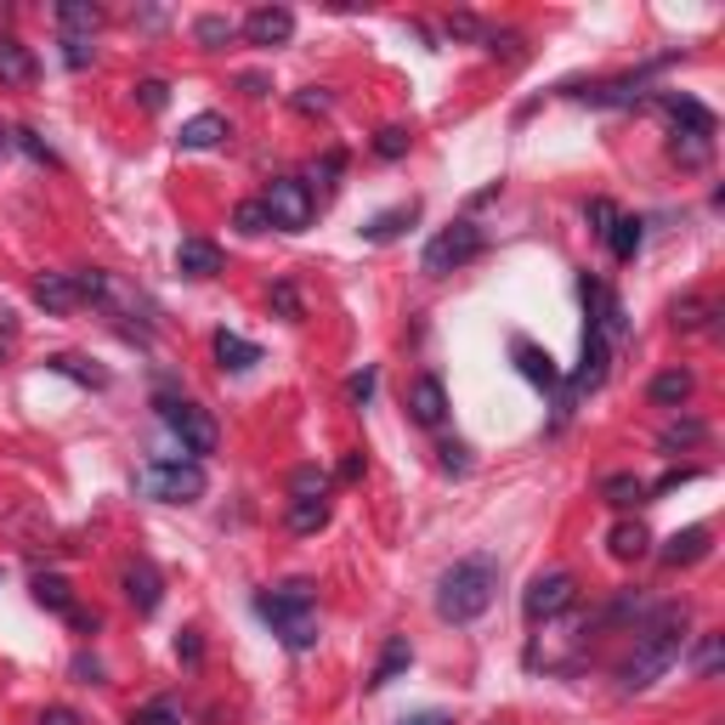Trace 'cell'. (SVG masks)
I'll use <instances>...</instances> for the list:
<instances>
[{
	"instance_id": "obj_50",
	"label": "cell",
	"mask_w": 725,
	"mask_h": 725,
	"mask_svg": "<svg viewBox=\"0 0 725 725\" xmlns=\"http://www.w3.org/2000/svg\"><path fill=\"white\" fill-rule=\"evenodd\" d=\"M35 725H80V714L57 703V709H41V720H35Z\"/></svg>"
},
{
	"instance_id": "obj_44",
	"label": "cell",
	"mask_w": 725,
	"mask_h": 725,
	"mask_svg": "<svg viewBox=\"0 0 725 725\" xmlns=\"http://www.w3.org/2000/svg\"><path fill=\"white\" fill-rule=\"evenodd\" d=\"M91 41H74V35H62V62H69V69H91Z\"/></svg>"
},
{
	"instance_id": "obj_13",
	"label": "cell",
	"mask_w": 725,
	"mask_h": 725,
	"mask_svg": "<svg viewBox=\"0 0 725 725\" xmlns=\"http://www.w3.org/2000/svg\"><path fill=\"white\" fill-rule=\"evenodd\" d=\"M227 137H233V125H227L221 114H193V119L176 130V148H187V153H205V148H221Z\"/></svg>"
},
{
	"instance_id": "obj_56",
	"label": "cell",
	"mask_w": 725,
	"mask_h": 725,
	"mask_svg": "<svg viewBox=\"0 0 725 725\" xmlns=\"http://www.w3.org/2000/svg\"><path fill=\"white\" fill-rule=\"evenodd\" d=\"M69 623H74V630H85V635H91V630H103V618H96V612H80V607L69 612Z\"/></svg>"
},
{
	"instance_id": "obj_41",
	"label": "cell",
	"mask_w": 725,
	"mask_h": 725,
	"mask_svg": "<svg viewBox=\"0 0 725 725\" xmlns=\"http://www.w3.org/2000/svg\"><path fill=\"white\" fill-rule=\"evenodd\" d=\"M130 91H137V103H142L148 114H159L164 103H171V85H164V80H142V85H130Z\"/></svg>"
},
{
	"instance_id": "obj_53",
	"label": "cell",
	"mask_w": 725,
	"mask_h": 725,
	"mask_svg": "<svg viewBox=\"0 0 725 725\" xmlns=\"http://www.w3.org/2000/svg\"><path fill=\"white\" fill-rule=\"evenodd\" d=\"M362 471H369V459H362V453H346L341 459V482H357Z\"/></svg>"
},
{
	"instance_id": "obj_47",
	"label": "cell",
	"mask_w": 725,
	"mask_h": 725,
	"mask_svg": "<svg viewBox=\"0 0 725 725\" xmlns=\"http://www.w3.org/2000/svg\"><path fill=\"white\" fill-rule=\"evenodd\" d=\"M346 398H352L357 408H362V403H369V398H375V369H362V375H352V380H346Z\"/></svg>"
},
{
	"instance_id": "obj_27",
	"label": "cell",
	"mask_w": 725,
	"mask_h": 725,
	"mask_svg": "<svg viewBox=\"0 0 725 725\" xmlns=\"http://www.w3.org/2000/svg\"><path fill=\"white\" fill-rule=\"evenodd\" d=\"M193 41H199L205 51H227V46L239 41V23L227 18V12H205L199 23H193Z\"/></svg>"
},
{
	"instance_id": "obj_42",
	"label": "cell",
	"mask_w": 725,
	"mask_h": 725,
	"mask_svg": "<svg viewBox=\"0 0 725 725\" xmlns=\"http://www.w3.org/2000/svg\"><path fill=\"white\" fill-rule=\"evenodd\" d=\"M442 28H448L453 41H487V28H482V23H476L471 12H453V18L442 23Z\"/></svg>"
},
{
	"instance_id": "obj_20",
	"label": "cell",
	"mask_w": 725,
	"mask_h": 725,
	"mask_svg": "<svg viewBox=\"0 0 725 725\" xmlns=\"http://www.w3.org/2000/svg\"><path fill=\"white\" fill-rule=\"evenodd\" d=\"M669 159L680 164V171H709V159H714V137H709V130H675Z\"/></svg>"
},
{
	"instance_id": "obj_26",
	"label": "cell",
	"mask_w": 725,
	"mask_h": 725,
	"mask_svg": "<svg viewBox=\"0 0 725 725\" xmlns=\"http://www.w3.org/2000/svg\"><path fill=\"white\" fill-rule=\"evenodd\" d=\"M408 664H414V646H408L403 635H391V641H385V652H380V664H375V675H369V691L391 686V680H398Z\"/></svg>"
},
{
	"instance_id": "obj_48",
	"label": "cell",
	"mask_w": 725,
	"mask_h": 725,
	"mask_svg": "<svg viewBox=\"0 0 725 725\" xmlns=\"http://www.w3.org/2000/svg\"><path fill=\"white\" fill-rule=\"evenodd\" d=\"M584 216H589V221H596V233L607 239V227L618 221V205H612V199H589V210H584Z\"/></svg>"
},
{
	"instance_id": "obj_6",
	"label": "cell",
	"mask_w": 725,
	"mask_h": 725,
	"mask_svg": "<svg viewBox=\"0 0 725 725\" xmlns=\"http://www.w3.org/2000/svg\"><path fill=\"white\" fill-rule=\"evenodd\" d=\"M261 205H267L273 227H284V233H307L312 216H318V199H312L307 176H273L267 193H261Z\"/></svg>"
},
{
	"instance_id": "obj_38",
	"label": "cell",
	"mask_w": 725,
	"mask_h": 725,
	"mask_svg": "<svg viewBox=\"0 0 725 725\" xmlns=\"http://www.w3.org/2000/svg\"><path fill=\"white\" fill-rule=\"evenodd\" d=\"M12 148H23L35 164H57V153L46 148V137H41V130H28V125H18V130H12Z\"/></svg>"
},
{
	"instance_id": "obj_39",
	"label": "cell",
	"mask_w": 725,
	"mask_h": 725,
	"mask_svg": "<svg viewBox=\"0 0 725 725\" xmlns=\"http://www.w3.org/2000/svg\"><path fill=\"white\" fill-rule=\"evenodd\" d=\"M375 153H380V159H403V153H408V130H403V125H380V130H375Z\"/></svg>"
},
{
	"instance_id": "obj_30",
	"label": "cell",
	"mask_w": 725,
	"mask_h": 725,
	"mask_svg": "<svg viewBox=\"0 0 725 725\" xmlns=\"http://www.w3.org/2000/svg\"><path fill=\"white\" fill-rule=\"evenodd\" d=\"M419 216V205H398V210H380L369 227H362V239H369V244H391V239H398L403 233V227Z\"/></svg>"
},
{
	"instance_id": "obj_36",
	"label": "cell",
	"mask_w": 725,
	"mask_h": 725,
	"mask_svg": "<svg viewBox=\"0 0 725 725\" xmlns=\"http://www.w3.org/2000/svg\"><path fill=\"white\" fill-rule=\"evenodd\" d=\"M714 318V307L709 301H698V295H686V301H675V329L680 335H691V329H703Z\"/></svg>"
},
{
	"instance_id": "obj_11",
	"label": "cell",
	"mask_w": 725,
	"mask_h": 725,
	"mask_svg": "<svg viewBox=\"0 0 725 725\" xmlns=\"http://www.w3.org/2000/svg\"><path fill=\"white\" fill-rule=\"evenodd\" d=\"M408 414H414V425L437 431V425L448 419V385H442L437 375H419V380L408 385Z\"/></svg>"
},
{
	"instance_id": "obj_23",
	"label": "cell",
	"mask_w": 725,
	"mask_h": 725,
	"mask_svg": "<svg viewBox=\"0 0 725 725\" xmlns=\"http://www.w3.org/2000/svg\"><path fill=\"white\" fill-rule=\"evenodd\" d=\"M703 442H709V425H703V419H691V414L669 419V425H664V437H657V448H664V453H686V448H703Z\"/></svg>"
},
{
	"instance_id": "obj_31",
	"label": "cell",
	"mask_w": 725,
	"mask_h": 725,
	"mask_svg": "<svg viewBox=\"0 0 725 725\" xmlns=\"http://www.w3.org/2000/svg\"><path fill=\"white\" fill-rule=\"evenodd\" d=\"M289 533H318V527H329V499H289Z\"/></svg>"
},
{
	"instance_id": "obj_22",
	"label": "cell",
	"mask_w": 725,
	"mask_h": 725,
	"mask_svg": "<svg viewBox=\"0 0 725 725\" xmlns=\"http://www.w3.org/2000/svg\"><path fill=\"white\" fill-rule=\"evenodd\" d=\"M57 28L74 41H91L96 28H103V7H91V0H62L57 7Z\"/></svg>"
},
{
	"instance_id": "obj_14",
	"label": "cell",
	"mask_w": 725,
	"mask_h": 725,
	"mask_svg": "<svg viewBox=\"0 0 725 725\" xmlns=\"http://www.w3.org/2000/svg\"><path fill=\"white\" fill-rule=\"evenodd\" d=\"M652 103H657V108H664V114L675 119V130H709V137H714V114H709V108L698 103V96H680V91H657Z\"/></svg>"
},
{
	"instance_id": "obj_10",
	"label": "cell",
	"mask_w": 725,
	"mask_h": 725,
	"mask_svg": "<svg viewBox=\"0 0 725 725\" xmlns=\"http://www.w3.org/2000/svg\"><path fill=\"white\" fill-rule=\"evenodd\" d=\"M239 35L250 41V46H289V35H295V12L289 7H255L244 23H239Z\"/></svg>"
},
{
	"instance_id": "obj_21",
	"label": "cell",
	"mask_w": 725,
	"mask_h": 725,
	"mask_svg": "<svg viewBox=\"0 0 725 725\" xmlns=\"http://www.w3.org/2000/svg\"><path fill=\"white\" fill-rule=\"evenodd\" d=\"M510 352H516V369H521L527 380H533V385H544V391H555V385H562V369H555V362H550V352H539L533 341H516Z\"/></svg>"
},
{
	"instance_id": "obj_57",
	"label": "cell",
	"mask_w": 725,
	"mask_h": 725,
	"mask_svg": "<svg viewBox=\"0 0 725 725\" xmlns=\"http://www.w3.org/2000/svg\"><path fill=\"white\" fill-rule=\"evenodd\" d=\"M403 725H453L442 709H425V714H414V720H403Z\"/></svg>"
},
{
	"instance_id": "obj_24",
	"label": "cell",
	"mask_w": 725,
	"mask_h": 725,
	"mask_svg": "<svg viewBox=\"0 0 725 725\" xmlns=\"http://www.w3.org/2000/svg\"><path fill=\"white\" fill-rule=\"evenodd\" d=\"M601 499H607L612 510H635V505H646V482H641L635 471H612V476L601 482Z\"/></svg>"
},
{
	"instance_id": "obj_28",
	"label": "cell",
	"mask_w": 725,
	"mask_h": 725,
	"mask_svg": "<svg viewBox=\"0 0 725 725\" xmlns=\"http://www.w3.org/2000/svg\"><path fill=\"white\" fill-rule=\"evenodd\" d=\"M641 216H618L612 227H607V250H612V261H635L641 255Z\"/></svg>"
},
{
	"instance_id": "obj_46",
	"label": "cell",
	"mask_w": 725,
	"mask_h": 725,
	"mask_svg": "<svg viewBox=\"0 0 725 725\" xmlns=\"http://www.w3.org/2000/svg\"><path fill=\"white\" fill-rule=\"evenodd\" d=\"M341 164H346L341 153H323V159L312 164V182H323V187H335V176H341ZM312 182H307V187H312Z\"/></svg>"
},
{
	"instance_id": "obj_40",
	"label": "cell",
	"mask_w": 725,
	"mask_h": 725,
	"mask_svg": "<svg viewBox=\"0 0 725 725\" xmlns=\"http://www.w3.org/2000/svg\"><path fill=\"white\" fill-rule=\"evenodd\" d=\"M267 301H273V312H278V318H289V323L301 318V295H295V284H289V278H284V284H273Z\"/></svg>"
},
{
	"instance_id": "obj_17",
	"label": "cell",
	"mask_w": 725,
	"mask_h": 725,
	"mask_svg": "<svg viewBox=\"0 0 725 725\" xmlns=\"http://www.w3.org/2000/svg\"><path fill=\"white\" fill-rule=\"evenodd\" d=\"M176 273L182 278H216L221 273V250L210 239H182L176 244Z\"/></svg>"
},
{
	"instance_id": "obj_51",
	"label": "cell",
	"mask_w": 725,
	"mask_h": 725,
	"mask_svg": "<svg viewBox=\"0 0 725 725\" xmlns=\"http://www.w3.org/2000/svg\"><path fill=\"white\" fill-rule=\"evenodd\" d=\"M516 46H521V35H487V51L493 57H516Z\"/></svg>"
},
{
	"instance_id": "obj_45",
	"label": "cell",
	"mask_w": 725,
	"mask_h": 725,
	"mask_svg": "<svg viewBox=\"0 0 725 725\" xmlns=\"http://www.w3.org/2000/svg\"><path fill=\"white\" fill-rule=\"evenodd\" d=\"M442 471L465 476V471H471V448H465V442H442Z\"/></svg>"
},
{
	"instance_id": "obj_1",
	"label": "cell",
	"mask_w": 725,
	"mask_h": 725,
	"mask_svg": "<svg viewBox=\"0 0 725 725\" xmlns=\"http://www.w3.org/2000/svg\"><path fill=\"white\" fill-rule=\"evenodd\" d=\"M686 623L691 612L686 607H652V618L635 630V652L623 664V691H646L657 675H669L680 664V646H686Z\"/></svg>"
},
{
	"instance_id": "obj_34",
	"label": "cell",
	"mask_w": 725,
	"mask_h": 725,
	"mask_svg": "<svg viewBox=\"0 0 725 725\" xmlns=\"http://www.w3.org/2000/svg\"><path fill=\"white\" fill-rule=\"evenodd\" d=\"M289 493H295V499H329V471L301 465V471L289 476Z\"/></svg>"
},
{
	"instance_id": "obj_58",
	"label": "cell",
	"mask_w": 725,
	"mask_h": 725,
	"mask_svg": "<svg viewBox=\"0 0 725 725\" xmlns=\"http://www.w3.org/2000/svg\"><path fill=\"white\" fill-rule=\"evenodd\" d=\"M7 148H12V130H0V159H7Z\"/></svg>"
},
{
	"instance_id": "obj_16",
	"label": "cell",
	"mask_w": 725,
	"mask_h": 725,
	"mask_svg": "<svg viewBox=\"0 0 725 725\" xmlns=\"http://www.w3.org/2000/svg\"><path fill=\"white\" fill-rule=\"evenodd\" d=\"M35 80H41L35 51L12 35H0V85H35Z\"/></svg>"
},
{
	"instance_id": "obj_18",
	"label": "cell",
	"mask_w": 725,
	"mask_h": 725,
	"mask_svg": "<svg viewBox=\"0 0 725 725\" xmlns=\"http://www.w3.org/2000/svg\"><path fill=\"white\" fill-rule=\"evenodd\" d=\"M691 391H698V375H691V369H664V375L646 385V398H652L657 408H686Z\"/></svg>"
},
{
	"instance_id": "obj_12",
	"label": "cell",
	"mask_w": 725,
	"mask_h": 725,
	"mask_svg": "<svg viewBox=\"0 0 725 725\" xmlns=\"http://www.w3.org/2000/svg\"><path fill=\"white\" fill-rule=\"evenodd\" d=\"M35 307L51 312V318L74 312V307H80V284H74V273H46V278H35Z\"/></svg>"
},
{
	"instance_id": "obj_32",
	"label": "cell",
	"mask_w": 725,
	"mask_h": 725,
	"mask_svg": "<svg viewBox=\"0 0 725 725\" xmlns=\"http://www.w3.org/2000/svg\"><path fill=\"white\" fill-rule=\"evenodd\" d=\"M46 369H51V375H69V380H80V385H96V391L108 385V375H103V369H91V362H85V357H74V352L46 357Z\"/></svg>"
},
{
	"instance_id": "obj_5",
	"label": "cell",
	"mask_w": 725,
	"mask_h": 725,
	"mask_svg": "<svg viewBox=\"0 0 725 725\" xmlns=\"http://www.w3.org/2000/svg\"><path fill=\"white\" fill-rule=\"evenodd\" d=\"M159 419H164V431L182 442V459H205V453H216V442H221L210 408L187 403V398H159Z\"/></svg>"
},
{
	"instance_id": "obj_3",
	"label": "cell",
	"mask_w": 725,
	"mask_h": 725,
	"mask_svg": "<svg viewBox=\"0 0 725 725\" xmlns=\"http://www.w3.org/2000/svg\"><path fill=\"white\" fill-rule=\"evenodd\" d=\"M312 578H289L278 589H261L255 596V612L273 623V635L289 646V652H312L318 646V607H312Z\"/></svg>"
},
{
	"instance_id": "obj_52",
	"label": "cell",
	"mask_w": 725,
	"mask_h": 725,
	"mask_svg": "<svg viewBox=\"0 0 725 725\" xmlns=\"http://www.w3.org/2000/svg\"><path fill=\"white\" fill-rule=\"evenodd\" d=\"M199 652H205V646H199V635H193V630L176 641V657H182V664H199Z\"/></svg>"
},
{
	"instance_id": "obj_4",
	"label": "cell",
	"mask_w": 725,
	"mask_h": 725,
	"mask_svg": "<svg viewBox=\"0 0 725 725\" xmlns=\"http://www.w3.org/2000/svg\"><path fill=\"white\" fill-rule=\"evenodd\" d=\"M137 487L159 505H193V499H205V465L182 453H159L137 471Z\"/></svg>"
},
{
	"instance_id": "obj_9",
	"label": "cell",
	"mask_w": 725,
	"mask_h": 725,
	"mask_svg": "<svg viewBox=\"0 0 725 725\" xmlns=\"http://www.w3.org/2000/svg\"><path fill=\"white\" fill-rule=\"evenodd\" d=\"M119 589H125V601L137 607L142 618H148V612H159V601H164V578H159V567L148 562V555H137V562H125V573H119Z\"/></svg>"
},
{
	"instance_id": "obj_7",
	"label": "cell",
	"mask_w": 725,
	"mask_h": 725,
	"mask_svg": "<svg viewBox=\"0 0 725 725\" xmlns=\"http://www.w3.org/2000/svg\"><path fill=\"white\" fill-rule=\"evenodd\" d=\"M471 255H482V227H476V221H453V227H442V233L425 244L419 267L431 273V278H448V273L465 267Z\"/></svg>"
},
{
	"instance_id": "obj_15",
	"label": "cell",
	"mask_w": 725,
	"mask_h": 725,
	"mask_svg": "<svg viewBox=\"0 0 725 725\" xmlns=\"http://www.w3.org/2000/svg\"><path fill=\"white\" fill-rule=\"evenodd\" d=\"M709 550H714V533H709V527H686V533H669L657 555H664V567H691V562H703Z\"/></svg>"
},
{
	"instance_id": "obj_49",
	"label": "cell",
	"mask_w": 725,
	"mask_h": 725,
	"mask_svg": "<svg viewBox=\"0 0 725 725\" xmlns=\"http://www.w3.org/2000/svg\"><path fill=\"white\" fill-rule=\"evenodd\" d=\"M74 675H80V686H103V664H96V657H74Z\"/></svg>"
},
{
	"instance_id": "obj_35",
	"label": "cell",
	"mask_w": 725,
	"mask_h": 725,
	"mask_svg": "<svg viewBox=\"0 0 725 725\" xmlns=\"http://www.w3.org/2000/svg\"><path fill=\"white\" fill-rule=\"evenodd\" d=\"M130 725H187V720H182V709L171 698H153V703H142L137 714H130Z\"/></svg>"
},
{
	"instance_id": "obj_8",
	"label": "cell",
	"mask_w": 725,
	"mask_h": 725,
	"mask_svg": "<svg viewBox=\"0 0 725 725\" xmlns=\"http://www.w3.org/2000/svg\"><path fill=\"white\" fill-rule=\"evenodd\" d=\"M578 607V578L573 573H539L533 584H527V596H521V612L527 623H555V618H567Z\"/></svg>"
},
{
	"instance_id": "obj_29",
	"label": "cell",
	"mask_w": 725,
	"mask_h": 725,
	"mask_svg": "<svg viewBox=\"0 0 725 725\" xmlns=\"http://www.w3.org/2000/svg\"><path fill=\"white\" fill-rule=\"evenodd\" d=\"M607 544H612V555H618V562H641V555L652 550V533H646L641 521H618Z\"/></svg>"
},
{
	"instance_id": "obj_54",
	"label": "cell",
	"mask_w": 725,
	"mask_h": 725,
	"mask_svg": "<svg viewBox=\"0 0 725 725\" xmlns=\"http://www.w3.org/2000/svg\"><path fill=\"white\" fill-rule=\"evenodd\" d=\"M239 91L244 96H267L273 85H267V74H239Z\"/></svg>"
},
{
	"instance_id": "obj_25",
	"label": "cell",
	"mask_w": 725,
	"mask_h": 725,
	"mask_svg": "<svg viewBox=\"0 0 725 725\" xmlns=\"http://www.w3.org/2000/svg\"><path fill=\"white\" fill-rule=\"evenodd\" d=\"M28 589H35V601L46 612H62V618L74 612V584L62 578V573H35V584H28Z\"/></svg>"
},
{
	"instance_id": "obj_2",
	"label": "cell",
	"mask_w": 725,
	"mask_h": 725,
	"mask_svg": "<svg viewBox=\"0 0 725 725\" xmlns=\"http://www.w3.org/2000/svg\"><path fill=\"white\" fill-rule=\"evenodd\" d=\"M499 596V562L493 555H465V562H453L442 578H437V612L448 623H471L493 607Z\"/></svg>"
},
{
	"instance_id": "obj_33",
	"label": "cell",
	"mask_w": 725,
	"mask_h": 725,
	"mask_svg": "<svg viewBox=\"0 0 725 725\" xmlns=\"http://www.w3.org/2000/svg\"><path fill=\"white\" fill-rule=\"evenodd\" d=\"M720 664H725V641H720V635H703L698 652H691V675H698V680H714Z\"/></svg>"
},
{
	"instance_id": "obj_19",
	"label": "cell",
	"mask_w": 725,
	"mask_h": 725,
	"mask_svg": "<svg viewBox=\"0 0 725 725\" xmlns=\"http://www.w3.org/2000/svg\"><path fill=\"white\" fill-rule=\"evenodd\" d=\"M210 352H216V362H221L227 375H244V369H255V362H261V346L244 341V335H233V329H221V335L210 341Z\"/></svg>"
},
{
	"instance_id": "obj_43",
	"label": "cell",
	"mask_w": 725,
	"mask_h": 725,
	"mask_svg": "<svg viewBox=\"0 0 725 725\" xmlns=\"http://www.w3.org/2000/svg\"><path fill=\"white\" fill-rule=\"evenodd\" d=\"M295 108H301V114H329V108H335V96L318 91V85H307V91H295Z\"/></svg>"
},
{
	"instance_id": "obj_55",
	"label": "cell",
	"mask_w": 725,
	"mask_h": 725,
	"mask_svg": "<svg viewBox=\"0 0 725 725\" xmlns=\"http://www.w3.org/2000/svg\"><path fill=\"white\" fill-rule=\"evenodd\" d=\"M680 482H698V471H669L664 482H657V487H646V493H675Z\"/></svg>"
},
{
	"instance_id": "obj_37",
	"label": "cell",
	"mask_w": 725,
	"mask_h": 725,
	"mask_svg": "<svg viewBox=\"0 0 725 725\" xmlns=\"http://www.w3.org/2000/svg\"><path fill=\"white\" fill-rule=\"evenodd\" d=\"M233 227H239V233H267V227H273V216H267V205H261V199H244L239 210H233Z\"/></svg>"
}]
</instances>
